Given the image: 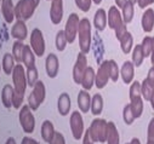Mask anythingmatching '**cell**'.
Listing matches in <instances>:
<instances>
[{
	"instance_id": "obj_1",
	"label": "cell",
	"mask_w": 154,
	"mask_h": 144,
	"mask_svg": "<svg viewBox=\"0 0 154 144\" xmlns=\"http://www.w3.org/2000/svg\"><path fill=\"white\" fill-rule=\"evenodd\" d=\"M78 40H79V47L80 52L88 55L91 49V23L89 18H82L79 21L78 27Z\"/></svg>"
},
{
	"instance_id": "obj_2",
	"label": "cell",
	"mask_w": 154,
	"mask_h": 144,
	"mask_svg": "<svg viewBox=\"0 0 154 144\" xmlns=\"http://www.w3.org/2000/svg\"><path fill=\"white\" fill-rule=\"evenodd\" d=\"M46 97V88H45V84L42 80H38L35 82V85L33 86L32 92L28 96V106L33 112L39 109V106L42 103H44Z\"/></svg>"
},
{
	"instance_id": "obj_3",
	"label": "cell",
	"mask_w": 154,
	"mask_h": 144,
	"mask_svg": "<svg viewBox=\"0 0 154 144\" xmlns=\"http://www.w3.org/2000/svg\"><path fill=\"white\" fill-rule=\"evenodd\" d=\"M12 82H14V92L24 96L27 88V78H26V70L22 63H17L12 70Z\"/></svg>"
},
{
	"instance_id": "obj_4",
	"label": "cell",
	"mask_w": 154,
	"mask_h": 144,
	"mask_svg": "<svg viewBox=\"0 0 154 144\" xmlns=\"http://www.w3.org/2000/svg\"><path fill=\"white\" fill-rule=\"evenodd\" d=\"M106 131H107V121L101 118H96L90 127L88 128V132L90 134V138L94 143H104L106 142Z\"/></svg>"
},
{
	"instance_id": "obj_5",
	"label": "cell",
	"mask_w": 154,
	"mask_h": 144,
	"mask_svg": "<svg viewBox=\"0 0 154 144\" xmlns=\"http://www.w3.org/2000/svg\"><path fill=\"white\" fill-rule=\"evenodd\" d=\"M18 121L24 133L30 134L34 132L35 128V118L33 115V110L27 105H22L20 108V114H18Z\"/></svg>"
},
{
	"instance_id": "obj_6",
	"label": "cell",
	"mask_w": 154,
	"mask_h": 144,
	"mask_svg": "<svg viewBox=\"0 0 154 144\" xmlns=\"http://www.w3.org/2000/svg\"><path fill=\"white\" fill-rule=\"evenodd\" d=\"M38 6L32 2V0H18V3L15 5V18L27 21L32 18Z\"/></svg>"
},
{
	"instance_id": "obj_7",
	"label": "cell",
	"mask_w": 154,
	"mask_h": 144,
	"mask_svg": "<svg viewBox=\"0 0 154 144\" xmlns=\"http://www.w3.org/2000/svg\"><path fill=\"white\" fill-rule=\"evenodd\" d=\"M30 49L36 57H43L45 53V39L44 34L39 28H34L30 33Z\"/></svg>"
},
{
	"instance_id": "obj_8",
	"label": "cell",
	"mask_w": 154,
	"mask_h": 144,
	"mask_svg": "<svg viewBox=\"0 0 154 144\" xmlns=\"http://www.w3.org/2000/svg\"><path fill=\"white\" fill-rule=\"evenodd\" d=\"M79 16L76 14H70L68 16V20L66 22V27H64V34L68 44H73L76 39V35H78V27H79Z\"/></svg>"
},
{
	"instance_id": "obj_9",
	"label": "cell",
	"mask_w": 154,
	"mask_h": 144,
	"mask_svg": "<svg viewBox=\"0 0 154 144\" xmlns=\"http://www.w3.org/2000/svg\"><path fill=\"white\" fill-rule=\"evenodd\" d=\"M69 126H70V131H72L74 139L79 140L83 138V136H84V120H83L80 112L75 110L72 113L70 119H69Z\"/></svg>"
},
{
	"instance_id": "obj_10",
	"label": "cell",
	"mask_w": 154,
	"mask_h": 144,
	"mask_svg": "<svg viewBox=\"0 0 154 144\" xmlns=\"http://www.w3.org/2000/svg\"><path fill=\"white\" fill-rule=\"evenodd\" d=\"M86 67H88V57L85 53L79 52L78 56H76L74 67H73V80L76 85H80Z\"/></svg>"
},
{
	"instance_id": "obj_11",
	"label": "cell",
	"mask_w": 154,
	"mask_h": 144,
	"mask_svg": "<svg viewBox=\"0 0 154 144\" xmlns=\"http://www.w3.org/2000/svg\"><path fill=\"white\" fill-rule=\"evenodd\" d=\"M109 81V70H108V61H103L95 74V85L97 88H103Z\"/></svg>"
},
{
	"instance_id": "obj_12",
	"label": "cell",
	"mask_w": 154,
	"mask_h": 144,
	"mask_svg": "<svg viewBox=\"0 0 154 144\" xmlns=\"http://www.w3.org/2000/svg\"><path fill=\"white\" fill-rule=\"evenodd\" d=\"M10 34L11 37L16 40H20V41H23L24 39H27L28 37V29H27V24L24 21L22 20H16L11 30H10Z\"/></svg>"
},
{
	"instance_id": "obj_13",
	"label": "cell",
	"mask_w": 154,
	"mask_h": 144,
	"mask_svg": "<svg viewBox=\"0 0 154 144\" xmlns=\"http://www.w3.org/2000/svg\"><path fill=\"white\" fill-rule=\"evenodd\" d=\"M124 23L123 17H122V12L117 6H110L107 14V24L109 26L110 29H115L119 26H122Z\"/></svg>"
},
{
	"instance_id": "obj_14",
	"label": "cell",
	"mask_w": 154,
	"mask_h": 144,
	"mask_svg": "<svg viewBox=\"0 0 154 144\" xmlns=\"http://www.w3.org/2000/svg\"><path fill=\"white\" fill-rule=\"evenodd\" d=\"M45 70L49 78L54 79L57 76L58 70H60V61L58 57L55 53H49L45 61Z\"/></svg>"
},
{
	"instance_id": "obj_15",
	"label": "cell",
	"mask_w": 154,
	"mask_h": 144,
	"mask_svg": "<svg viewBox=\"0 0 154 144\" xmlns=\"http://www.w3.org/2000/svg\"><path fill=\"white\" fill-rule=\"evenodd\" d=\"M63 18V0H52L50 8V20L52 24H60Z\"/></svg>"
},
{
	"instance_id": "obj_16",
	"label": "cell",
	"mask_w": 154,
	"mask_h": 144,
	"mask_svg": "<svg viewBox=\"0 0 154 144\" xmlns=\"http://www.w3.org/2000/svg\"><path fill=\"white\" fill-rule=\"evenodd\" d=\"M119 74L123 79V82L129 85L134 81V76H135V65L131 61H125L120 68Z\"/></svg>"
},
{
	"instance_id": "obj_17",
	"label": "cell",
	"mask_w": 154,
	"mask_h": 144,
	"mask_svg": "<svg viewBox=\"0 0 154 144\" xmlns=\"http://www.w3.org/2000/svg\"><path fill=\"white\" fill-rule=\"evenodd\" d=\"M0 10H2L3 17L6 23L11 24L15 21V5L12 3V0H2Z\"/></svg>"
},
{
	"instance_id": "obj_18",
	"label": "cell",
	"mask_w": 154,
	"mask_h": 144,
	"mask_svg": "<svg viewBox=\"0 0 154 144\" xmlns=\"http://www.w3.org/2000/svg\"><path fill=\"white\" fill-rule=\"evenodd\" d=\"M70 106H72V100L70 96L67 92H63L58 96L57 99V110L61 116H67L70 112Z\"/></svg>"
},
{
	"instance_id": "obj_19",
	"label": "cell",
	"mask_w": 154,
	"mask_h": 144,
	"mask_svg": "<svg viewBox=\"0 0 154 144\" xmlns=\"http://www.w3.org/2000/svg\"><path fill=\"white\" fill-rule=\"evenodd\" d=\"M76 102H78V106L80 113H89L90 112V105H91V96L89 93V91L86 90H82L78 93V98H76Z\"/></svg>"
},
{
	"instance_id": "obj_20",
	"label": "cell",
	"mask_w": 154,
	"mask_h": 144,
	"mask_svg": "<svg viewBox=\"0 0 154 144\" xmlns=\"http://www.w3.org/2000/svg\"><path fill=\"white\" fill-rule=\"evenodd\" d=\"M106 142L107 144H120L119 131L113 121L107 122V131H106Z\"/></svg>"
},
{
	"instance_id": "obj_21",
	"label": "cell",
	"mask_w": 154,
	"mask_h": 144,
	"mask_svg": "<svg viewBox=\"0 0 154 144\" xmlns=\"http://www.w3.org/2000/svg\"><path fill=\"white\" fill-rule=\"evenodd\" d=\"M141 26L144 33H150L154 28V10L153 9H147L144 10L141 20Z\"/></svg>"
},
{
	"instance_id": "obj_22",
	"label": "cell",
	"mask_w": 154,
	"mask_h": 144,
	"mask_svg": "<svg viewBox=\"0 0 154 144\" xmlns=\"http://www.w3.org/2000/svg\"><path fill=\"white\" fill-rule=\"evenodd\" d=\"M95 69L92 67H86L85 69V73L83 75V79H82V87L83 90H86V91H90L94 85H95Z\"/></svg>"
},
{
	"instance_id": "obj_23",
	"label": "cell",
	"mask_w": 154,
	"mask_h": 144,
	"mask_svg": "<svg viewBox=\"0 0 154 144\" xmlns=\"http://www.w3.org/2000/svg\"><path fill=\"white\" fill-rule=\"evenodd\" d=\"M94 26L97 30L102 32L107 27V12L104 9H98L94 16Z\"/></svg>"
},
{
	"instance_id": "obj_24",
	"label": "cell",
	"mask_w": 154,
	"mask_h": 144,
	"mask_svg": "<svg viewBox=\"0 0 154 144\" xmlns=\"http://www.w3.org/2000/svg\"><path fill=\"white\" fill-rule=\"evenodd\" d=\"M90 110L92 115L98 116L102 114L103 110V97L100 93H96L91 97V105H90Z\"/></svg>"
},
{
	"instance_id": "obj_25",
	"label": "cell",
	"mask_w": 154,
	"mask_h": 144,
	"mask_svg": "<svg viewBox=\"0 0 154 144\" xmlns=\"http://www.w3.org/2000/svg\"><path fill=\"white\" fill-rule=\"evenodd\" d=\"M55 126L54 124L50 121V120H45L43 124H42V130H40V133H42V138L44 139V142L49 143L54 134H55Z\"/></svg>"
},
{
	"instance_id": "obj_26",
	"label": "cell",
	"mask_w": 154,
	"mask_h": 144,
	"mask_svg": "<svg viewBox=\"0 0 154 144\" xmlns=\"http://www.w3.org/2000/svg\"><path fill=\"white\" fill-rule=\"evenodd\" d=\"M120 10H122V17H123L124 23H126V24L131 23L134 20V15H135V4L131 3L130 0H128L125 5Z\"/></svg>"
},
{
	"instance_id": "obj_27",
	"label": "cell",
	"mask_w": 154,
	"mask_h": 144,
	"mask_svg": "<svg viewBox=\"0 0 154 144\" xmlns=\"http://www.w3.org/2000/svg\"><path fill=\"white\" fill-rule=\"evenodd\" d=\"M12 96H14V86L6 84L2 90V103L8 109L12 106Z\"/></svg>"
},
{
	"instance_id": "obj_28",
	"label": "cell",
	"mask_w": 154,
	"mask_h": 144,
	"mask_svg": "<svg viewBox=\"0 0 154 144\" xmlns=\"http://www.w3.org/2000/svg\"><path fill=\"white\" fill-rule=\"evenodd\" d=\"M35 53L33 52V50L30 49L29 45H24L23 47V52H22V64L28 68L32 65H35Z\"/></svg>"
},
{
	"instance_id": "obj_29",
	"label": "cell",
	"mask_w": 154,
	"mask_h": 144,
	"mask_svg": "<svg viewBox=\"0 0 154 144\" xmlns=\"http://www.w3.org/2000/svg\"><path fill=\"white\" fill-rule=\"evenodd\" d=\"M120 43V47H122V51L123 53L128 55L132 51V47H134V37H132V34L128 30L125 34H124V37L119 40Z\"/></svg>"
},
{
	"instance_id": "obj_30",
	"label": "cell",
	"mask_w": 154,
	"mask_h": 144,
	"mask_svg": "<svg viewBox=\"0 0 154 144\" xmlns=\"http://www.w3.org/2000/svg\"><path fill=\"white\" fill-rule=\"evenodd\" d=\"M130 105H131V109H132L135 119L141 118V115L143 113V98H142V96L131 98L130 99Z\"/></svg>"
},
{
	"instance_id": "obj_31",
	"label": "cell",
	"mask_w": 154,
	"mask_h": 144,
	"mask_svg": "<svg viewBox=\"0 0 154 144\" xmlns=\"http://www.w3.org/2000/svg\"><path fill=\"white\" fill-rule=\"evenodd\" d=\"M15 65L16 64H15V58L12 53H5L3 57V71L6 75H11Z\"/></svg>"
},
{
	"instance_id": "obj_32",
	"label": "cell",
	"mask_w": 154,
	"mask_h": 144,
	"mask_svg": "<svg viewBox=\"0 0 154 144\" xmlns=\"http://www.w3.org/2000/svg\"><path fill=\"white\" fill-rule=\"evenodd\" d=\"M26 78H27V85L29 87H33L35 85V82L39 80V74H38V69L35 65H32V67H28L26 69Z\"/></svg>"
},
{
	"instance_id": "obj_33",
	"label": "cell",
	"mask_w": 154,
	"mask_h": 144,
	"mask_svg": "<svg viewBox=\"0 0 154 144\" xmlns=\"http://www.w3.org/2000/svg\"><path fill=\"white\" fill-rule=\"evenodd\" d=\"M144 53H143V50L141 47V45H136L135 47H132V63L137 68V67H141L143 61H144Z\"/></svg>"
},
{
	"instance_id": "obj_34",
	"label": "cell",
	"mask_w": 154,
	"mask_h": 144,
	"mask_svg": "<svg viewBox=\"0 0 154 144\" xmlns=\"http://www.w3.org/2000/svg\"><path fill=\"white\" fill-rule=\"evenodd\" d=\"M108 70H109V79L113 82H117L119 80V67L114 59L108 61Z\"/></svg>"
},
{
	"instance_id": "obj_35",
	"label": "cell",
	"mask_w": 154,
	"mask_h": 144,
	"mask_svg": "<svg viewBox=\"0 0 154 144\" xmlns=\"http://www.w3.org/2000/svg\"><path fill=\"white\" fill-rule=\"evenodd\" d=\"M23 47H24V44H23V41H20V40H16L12 45V56L15 58V62H17V63H22Z\"/></svg>"
},
{
	"instance_id": "obj_36",
	"label": "cell",
	"mask_w": 154,
	"mask_h": 144,
	"mask_svg": "<svg viewBox=\"0 0 154 144\" xmlns=\"http://www.w3.org/2000/svg\"><path fill=\"white\" fill-rule=\"evenodd\" d=\"M153 91H154V87L148 82L147 79H144L142 82H141V96L144 100H148L150 99L152 94H153Z\"/></svg>"
},
{
	"instance_id": "obj_37",
	"label": "cell",
	"mask_w": 154,
	"mask_h": 144,
	"mask_svg": "<svg viewBox=\"0 0 154 144\" xmlns=\"http://www.w3.org/2000/svg\"><path fill=\"white\" fill-rule=\"evenodd\" d=\"M55 44H56V49L62 52L64 51L68 41H67V38H66V34H64V30H58L57 34H56V39H55Z\"/></svg>"
},
{
	"instance_id": "obj_38",
	"label": "cell",
	"mask_w": 154,
	"mask_h": 144,
	"mask_svg": "<svg viewBox=\"0 0 154 144\" xmlns=\"http://www.w3.org/2000/svg\"><path fill=\"white\" fill-rule=\"evenodd\" d=\"M123 120L126 125H132L134 121H135V116H134V113H132V109H131V105L130 103L126 104L123 109Z\"/></svg>"
},
{
	"instance_id": "obj_39",
	"label": "cell",
	"mask_w": 154,
	"mask_h": 144,
	"mask_svg": "<svg viewBox=\"0 0 154 144\" xmlns=\"http://www.w3.org/2000/svg\"><path fill=\"white\" fill-rule=\"evenodd\" d=\"M142 50H143V53H144V57H149L150 56V52H152V46H153V38L152 37H144L142 43L140 44Z\"/></svg>"
},
{
	"instance_id": "obj_40",
	"label": "cell",
	"mask_w": 154,
	"mask_h": 144,
	"mask_svg": "<svg viewBox=\"0 0 154 144\" xmlns=\"http://www.w3.org/2000/svg\"><path fill=\"white\" fill-rule=\"evenodd\" d=\"M75 5L79 10H82L83 12H88L91 9L92 5V0H74Z\"/></svg>"
},
{
	"instance_id": "obj_41",
	"label": "cell",
	"mask_w": 154,
	"mask_h": 144,
	"mask_svg": "<svg viewBox=\"0 0 154 144\" xmlns=\"http://www.w3.org/2000/svg\"><path fill=\"white\" fill-rule=\"evenodd\" d=\"M129 96H130V99L134 98V97L141 96V82H138V81H132V82H131L130 91H129Z\"/></svg>"
},
{
	"instance_id": "obj_42",
	"label": "cell",
	"mask_w": 154,
	"mask_h": 144,
	"mask_svg": "<svg viewBox=\"0 0 154 144\" xmlns=\"http://www.w3.org/2000/svg\"><path fill=\"white\" fill-rule=\"evenodd\" d=\"M147 144H154V118L150 119L147 130Z\"/></svg>"
},
{
	"instance_id": "obj_43",
	"label": "cell",
	"mask_w": 154,
	"mask_h": 144,
	"mask_svg": "<svg viewBox=\"0 0 154 144\" xmlns=\"http://www.w3.org/2000/svg\"><path fill=\"white\" fill-rule=\"evenodd\" d=\"M128 32V27H126V23H123L122 26H119L118 28H115L114 29V33H115V38H117V40L119 41L123 37H124V34Z\"/></svg>"
},
{
	"instance_id": "obj_44",
	"label": "cell",
	"mask_w": 154,
	"mask_h": 144,
	"mask_svg": "<svg viewBox=\"0 0 154 144\" xmlns=\"http://www.w3.org/2000/svg\"><path fill=\"white\" fill-rule=\"evenodd\" d=\"M49 144H66V139H64V136L61 133V132H55L52 139L49 142Z\"/></svg>"
},
{
	"instance_id": "obj_45",
	"label": "cell",
	"mask_w": 154,
	"mask_h": 144,
	"mask_svg": "<svg viewBox=\"0 0 154 144\" xmlns=\"http://www.w3.org/2000/svg\"><path fill=\"white\" fill-rule=\"evenodd\" d=\"M136 3H137V5H138L140 9H146L149 5L154 4V0H137Z\"/></svg>"
},
{
	"instance_id": "obj_46",
	"label": "cell",
	"mask_w": 154,
	"mask_h": 144,
	"mask_svg": "<svg viewBox=\"0 0 154 144\" xmlns=\"http://www.w3.org/2000/svg\"><path fill=\"white\" fill-rule=\"evenodd\" d=\"M147 80H148V82L154 87V65H152V68L149 69V71H148V75H147V78H146Z\"/></svg>"
},
{
	"instance_id": "obj_47",
	"label": "cell",
	"mask_w": 154,
	"mask_h": 144,
	"mask_svg": "<svg viewBox=\"0 0 154 144\" xmlns=\"http://www.w3.org/2000/svg\"><path fill=\"white\" fill-rule=\"evenodd\" d=\"M21 144H39V143H38V140H35L34 138H30V137L26 136V137L22 138Z\"/></svg>"
},
{
	"instance_id": "obj_48",
	"label": "cell",
	"mask_w": 154,
	"mask_h": 144,
	"mask_svg": "<svg viewBox=\"0 0 154 144\" xmlns=\"http://www.w3.org/2000/svg\"><path fill=\"white\" fill-rule=\"evenodd\" d=\"M83 144H94V142H92L91 138H90V134H89L88 130L85 131V133H84V136H83Z\"/></svg>"
},
{
	"instance_id": "obj_49",
	"label": "cell",
	"mask_w": 154,
	"mask_h": 144,
	"mask_svg": "<svg viewBox=\"0 0 154 144\" xmlns=\"http://www.w3.org/2000/svg\"><path fill=\"white\" fill-rule=\"evenodd\" d=\"M114 2H115V4H117V8L118 9H122L125 5V3L128 2V0H114Z\"/></svg>"
},
{
	"instance_id": "obj_50",
	"label": "cell",
	"mask_w": 154,
	"mask_h": 144,
	"mask_svg": "<svg viewBox=\"0 0 154 144\" xmlns=\"http://www.w3.org/2000/svg\"><path fill=\"white\" fill-rule=\"evenodd\" d=\"M150 62H152V65H154V37H153V46H152V52H150Z\"/></svg>"
},
{
	"instance_id": "obj_51",
	"label": "cell",
	"mask_w": 154,
	"mask_h": 144,
	"mask_svg": "<svg viewBox=\"0 0 154 144\" xmlns=\"http://www.w3.org/2000/svg\"><path fill=\"white\" fill-rule=\"evenodd\" d=\"M5 144H16V139H15L14 137H9Z\"/></svg>"
},
{
	"instance_id": "obj_52",
	"label": "cell",
	"mask_w": 154,
	"mask_h": 144,
	"mask_svg": "<svg viewBox=\"0 0 154 144\" xmlns=\"http://www.w3.org/2000/svg\"><path fill=\"white\" fill-rule=\"evenodd\" d=\"M130 144H141V140H140L138 138H136V137H135V138H132V139H131Z\"/></svg>"
},
{
	"instance_id": "obj_53",
	"label": "cell",
	"mask_w": 154,
	"mask_h": 144,
	"mask_svg": "<svg viewBox=\"0 0 154 144\" xmlns=\"http://www.w3.org/2000/svg\"><path fill=\"white\" fill-rule=\"evenodd\" d=\"M149 102H150V104H152V108H153V110H154V91H153V94H152V97H150Z\"/></svg>"
},
{
	"instance_id": "obj_54",
	"label": "cell",
	"mask_w": 154,
	"mask_h": 144,
	"mask_svg": "<svg viewBox=\"0 0 154 144\" xmlns=\"http://www.w3.org/2000/svg\"><path fill=\"white\" fill-rule=\"evenodd\" d=\"M92 3H95L96 5H100L102 3V0H92Z\"/></svg>"
},
{
	"instance_id": "obj_55",
	"label": "cell",
	"mask_w": 154,
	"mask_h": 144,
	"mask_svg": "<svg viewBox=\"0 0 154 144\" xmlns=\"http://www.w3.org/2000/svg\"><path fill=\"white\" fill-rule=\"evenodd\" d=\"M32 2H33V3H34L36 6H38V5H39V3H40V0H32Z\"/></svg>"
},
{
	"instance_id": "obj_56",
	"label": "cell",
	"mask_w": 154,
	"mask_h": 144,
	"mask_svg": "<svg viewBox=\"0 0 154 144\" xmlns=\"http://www.w3.org/2000/svg\"><path fill=\"white\" fill-rule=\"evenodd\" d=\"M130 2H131V3H134V4H136V2H137V0H130Z\"/></svg>"
},
{
	"instance_id": "obj_57",
	"label": "cell",
	"mask_w": 154,
	"mask_h": 144,
	"mask_svg": "<svg viewBox=\"0 0 154 144\" xmlns=\"http://www.w3.org/2000/svg\"><path fill=\"white\" fill-rule=\"evenodd\" d=\"M0 71H2V63H0Z\"/></svg>"
},
{
	"instance_id": "obj_58",
	"label": "cell",
	"mask_w": 154,
	"mask_h": 144,
	"mask_svg": "<svg viewBox=\"0 0 154 144\" xmlns=\"http://www.w3.org/2000/svg\"><path fill=\"white\" fill-rule=\"evenodd\" d=\"M0 4H2V0H0Z\"/></svg>"
},
{
	"instance_id": "obj_59",
	"label": "cell",
	"mask_w": 154,
	"mask_h": 144,
	"mask_svg": "<svg viewBox=\"0 0 154 144\" xmlns=\"http://www.w3.org/2000/svg\"><path fill=\"white\" fill-rule=\"evenodd\" d=\"M126 144H130V143H126Z\"/></svg>"
},
{
	"instance_id": "obj_60",
	"label": "cell",
	"mask_w": 154,
	"mask_h": 144,
	"mask_svg": "<svg viewBox=\"0 0 154 144\" xmlns=\"http://www.w3.org/2000/svg\"><path fill=\"white\" fill-rule=\"evenodd\" d=\"M50 2H52V0H50Z\"/></svg>"
}]
</instances>
